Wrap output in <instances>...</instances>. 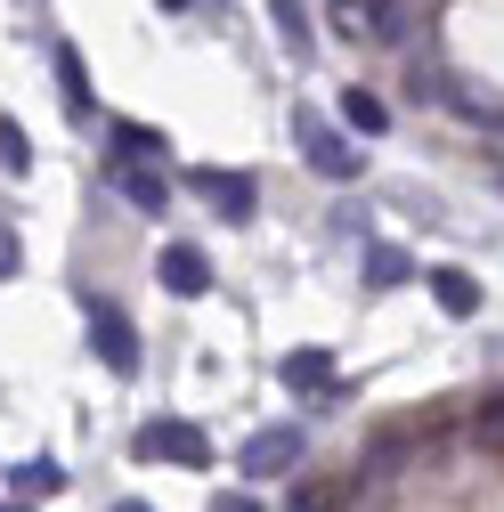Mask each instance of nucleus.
<instances>
[{"label":"nucleus","instance_id":"obj_1","mask_svg":"<svg viewBox=\"0 0 504 512\" xmlns=\"http://www.w3.org/2000/svg\"><path fill=\"white\" fill-rule=\"evenodd\" d=\"M301 456H309V439H301L293 423H269V431H252V439H244V456H236V464H244L252 480H285Z\"/></svg>","mask_w":504,"mask_h":512},{"label":"nucleus","instance_id":"obj_2","mask_svg":"<svg viewBox=\"0 0 504 512\" xmlns=\"http://www.w3.org/2000/svg\"><path fill=\"white\" fill-rule=\"evenodd\" d=\"M90 350H98V366L106 374H139V334H131V317L122 309H90Z\"/></svg>","mask_w":504,"mask_h":512},{"label":"nucleus","instance_id":"obj_3","mask_svg":"<svg viewBox=\"0 0 504 512\" xmlns=\"http://www.w3.org/2000/svg\"><path fill=\"white\" fill-rule=\"evenodd\" d=\"M301 155H309V171H326V179H358V163H366L342 131H326L318 114H301Z\"/></svg>","mask_w":504,"mask_h":512},{"label":"nucleus","instance_id":"obj_4","mask_svg":"<svg viewBox=\"0 0 504 512\" xmlns=\"http://www.w3.org/2000/svg\"><path fill=\"white\" fill-rule=\"evenodd\" d=\"M155 277H163V293H171V301H204V293H212V261H204L196 244H163Z\"/></svg>","mask_w":504,"mask_h":512},{"label":"nucleus","instance_id":"obj_5","mask_svg":"<svg viewBox=\"0 0 504 512\" xmlns=\"http://www.w3.org/2000/svg\"><path fill=\"white\" fill-rule=\"evenodd\" d=\"M196 196H204L220 220H252V212H261V187H252L244 171H196Z\"/></svg>","mask_w":504,"mask_h":512},{"label":"nucleus","instance_id":"obj_6","mask_svg":"<svg viewBox=\"0 0 504 512\" xmlns=\"http://www.w3.org/2000/svg\"><path fill=\"white\" fill-rule=\"evenodd\" d=\"M139 456H171V464H204L212 447H204V431H196V423H147V431H139Z\"/></svg>","mask_w":504,"mask_h":512},{"label":"nucleus","instance_id":"obj_7","mask_svg":"<svg viewBox=\"0 0 504 512\" xmlns=\"http://www.w3.org/2000/svg\"><path fill=\"white\" fill-rule=\"evenodd\" d=\"M114 187H122V196H131L147 220H163V212H171V179H163V171H147V163H114Z\"/></svg>","mask_w":504,"mask_h":512},{"label":"nucleus","instance_id":"obj_8","mask_svg":"<svg viewBox=\"0 0 504 512\" xmlns=\"http://www.w3.org/2000/svg\"><path fill=\"white\" fill-rule=\"evenodd\" d=\"M431 301L448 309V317H472V309H480V285H472L464 269H431Z\"/></svg>","mask_w":504,"mask_h":512},{"label":"nucleus","instance_id":"obj_9","mask_svg":"<svg viewBox=\"0 0 504 512\" xmlns=\"http://www.w3.org/2000/svg\"><path fill=\"white\" fill-rule=\"evenodd\" d=\"M163 155V131H147V122H114V163H155Z\"/></svg>","mask_w":504,"mask_h":512},{"label":"nucleus","instance_id":"obj_10","mask_svg":"<svg viewBox=\"0 0 504 512\" xmlns=\"http://www.w3.org/2000/svg\"><path fill=\"white\" fill-rule=\"evenodd\" d=\"M366 269H374V285H407V277H415V261H407L399 244H374V252H366Z\"/></svg>","mask_w":504,"mask_h":512},{"label":"nucleus","instance_id":"obj_11","mask_svg":"<svg viewBox=\"0 0 504 512\" xmlns=\"http://www.w3.org/2000/svg\"><path fill=\"white\" fill-rule=\"evenodd\" d=\"M342 114H350V131H383V122H391V106L374 98V90H350V98H342Z\"/></svg>","mask_w":504,"mask_h":512},{"label":"nucleus","instance_id":"obj_12","mask_svg":"<svg viewBox=\"0 0 504 512\" xmlns=\"http://www.w3.org/2000/svg\"><path fill=\"white\" fill-rule=\"evenodd\" d=\"M57 82H66V106H74V114H90V74H82L74 49H57Z\"/></svg>","mask_w":504,"mask_h":512},{"label":"nucleus","instance_id":"obj_13","mask_svg":"<svg viewBox=\"0 0 504 512\" xmlns=\"http://www.w3.org/2000/svg\"><path fill=\"white\" fill-rule=\"evenodd\" d=\"M277 9V33H285V49L293 57H309V17H301V0H269Z\"/></svg>","mask_w":504,"mask_h":512},{"label":"nucleus","instance_id":"obj_14","mask_svg":"<svg viewBox=\"0 0 504 512\" xmlns=\"http://www.w3.org/2000/svg\"><path fill=\"white\" fill-rule=\"evenodd\" d=\"M17 488H25V496H57V488H66V472H57L49 456H33V464H17Z\"/></svg>","mask_w":504,"mask_h":512},{"label":"nucleus","instance_id":"obj_15","mask_svg":"<svg viewBox=\"0 0 504 512\" xmlns=\"http://www.w3.org/2000/svg\"><path fill=\"white\" fill-rule=\"evenodd\" d=\"M277 374H285V382H301V391H318V382H334V366H326L318 350H301V358H285Z\"/></svg>","mask_w":504,"mask_h":512},{"label":"nucleus","instance_id":"obj_16","mask_svg":"<svg viewBox=\"0 0 504 512\" xmlns=\"http://www.w3.org/2000/svg\"><path fill=\"white\" fill-rule=\"evenodd\" d=\"M0 171H33V147H25L17 122H0Z\"/></svg>","mask_w":504,"mask_h":512},{"label":"nucleus","instance_id":"obj_17","mask_svg":"<svg viewBox=\"0 0 504 512\" xmlns=\"http://www.w3.org/2000/svg\"><path fill=\"white\" fill-rule=\"evenodd\" d=\"M0 277H17V236L0 228Z\"/></svg>","mask_w":504,"mask_h":512},{"label":"nucleus","instance_id":"obj_18","mask_svg":"<svg viewBox=\"0 0 504 512\" xmlns=\"http://www.w3.org/2000/svg\"><path fill=\"white\" fill-rule=\"evenodd\" d=\"M212 512H261L252 496H212Z\"/></svg>","mask_w":504,"mask_h":512},{"label":"nucleus","instance_id":"obj_19","mask_svg":"<svg viewBox=\"0 0 504 512\" xmlns=\"http://www.w3.org/2000/svg\"><path fill=\"white\" fill-rule=\"evenodd\" d=\"M114 512H155V504H139V496H131V504H114Z\"/></svg>","mask_w":504,"mask_h":512}]
</instances>
